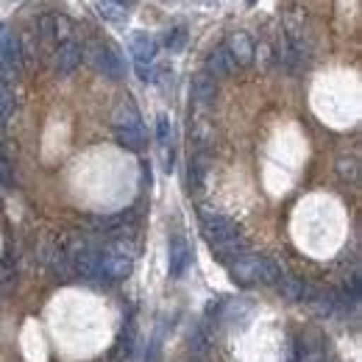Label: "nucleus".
<instances>
[{
	"label": "nucleus",
	"instance_id": "obj_15",
	"mask_svg": "<svg viewBox=\"0 0 362 362\" xmlns=\"http://www.w3.org/2000/svg\"><path fill=\"white\" fill-rule=\"evenodd\" d=\"M115 136H117V142H120L126 151H134V153H139V151L145 148V142H148L142 126H136V129H117Z\"/></svg>",
	"mask_w": 362,
	"mask_h": 362
},
{
	"label": "nucleus",
	"instance_id": "obj_5",
	"mask_svg": "<svg viewBox=\"0 0 362 362\" xmlns=\"http://www.w3.org/2000/svg\"><path fill=\"white\" fill-rule=\"evenodd\" d=\"M304 304H307L317 317H332L337 313V293L329 290V287H307Z\"/></svg>",
	"mask_w": 362,
	"mask_h": 362
},
{
	"label": "nucleus",
	"instance_id": "obj_12",
	"mask_svg": "<svg viewBox=\"0 0 362 362\" xmlns=\"http://www.w3.org/2000/svg\"><path fill=\"white\" fill-rule=\"evenodd\" d=\"M112 126H115V132H117V129H136V126H142V117H139L136 106L129 98L120 100L117 109L112 112Z\"/></svg>",
	"mask_w": 362,
	"mask_h": 362
},
{
	"label": "nucleus",
	"instance_id": "obj_11",
	"mask_svg": "<svg viewBox=\"0 0 362 362\" xmlns=\"http://www.w3.org/2000/svg\"><path fill=\"white\" fill-rule=\"evenodd\" d=\"M212 251H215V257L221 262L228 265V262H234V259H240V257L248 254V240L240 234V237H231V240H223V243H215Z\"/></svg>",
	"mask_w": 362,
	"mask_h": 362
},
{
	"label": "nucleus",
	"instance_id": "obj_17",
	"mask_svg": "<svg viewBox=\"0 0 362 362\" xmlns=\"http://www.w3.org/2000/svg\"><path fill=\"white\" fill-rule=\"evenodd\" d=\"M14 106H17V100H14V92L11 87H6L3 81H0V129L11 120V115H14Z\"/></svg>",
	"mask_w": 362,
	"mask_h": 362
},
{
	"label": "nucleus",
	"instance_id": "obj_1",
	"mask_svg": "<svg viewBox=\"0 0 362 362\" xmlns=\"http://www.w3.org/2000/svg\"><path fill=\"white\" fill-rule=\"evenodd\" d=\"M228 276H231L240 287H251V284H276L284 273H281V268H279L273 259L245 254V257L228 262Z\"/></svg>",
	"mask_w": 362,
	"mask_h": 362
},
{
	"label": "nucleus",
	"instance_id": "obj_23",
	"mask_svg": "<svg viewBox=\"0 0 362 362\" xmlns=\"http://www.w3.org/2000/svg\"><path fill=\"white\" fill-rule=\"evenodd\" d=\"M109 3H115V6H126L129 0H109Z\"/></svg>",
	"mask_w": 362,
	"mask_h": 362
},
{
	"label": "nucleus",
	"instance_id": "obj_14",
	"mask_svg": "<svg viewBox=\"0 0 362 362\" xmlns=\"http://www.w3.org/2000/svg\"><path fill=\"white\" fill-rule=\"evenodd\" d=\"M276 287H279V293H281V298H284L287 304H298V301H304L310 284L301 281V279H296V276H281V279L276 281Z\"/></svg>",
	"mask_w": 362,
	"mask_h": 362
},
{
	"label": "nucleus",
	"instance_id": "obj_9",
	"mask_svg": "<svg viewBox=\"0 0 362 362\" xmlns=\"http://www.w3.org/2000/svg\"><path fill=\"white\" fill-rule=\"evenodd\" d=\"M189 245H187V240L176 234V237H170V254H168V268H170V276L173 279H181L187 268H189Z\"/></svg>",
	"mask_w": 362,
	"mask_h": 362
},
{
	"label": "nucleus",
	"instance_id": "obj_24",
	"mask_svg": "<svg viewBox=\"0 0 362 362\" xmlns=\"http://www.w3.org/2000/svg\"><path fill=\"white\" fill-rule=\"evenodd\" d=\"M323 362H340V360H334V357H326Z\"/></svg>",
	"mask_w": 362,
	"mask_h": 362
},
{
	"label": "nucleus",
	"instance_id": "obj_8",
	"mask_svg": "<svg viewBox=\"0 0 362 362\" xmlns=\"http://www.w3.org/2000/svg\"><path fill=\"white\" fill-rule=\"evenodd\" d=\"M204 73H209L215 81H218V78H228V76L237 73V62L231 59V53H228L226 47L221 45L206 56V70H204Z\"/></svg>",
	"mask_w": 362,
	"mask_h": 362
},
{
	"label": "nucleus",
	"instance_id": "obj_7",
	"mask_svg": "<svg viewBox=\"0 0 362 362\" xmlns=\"http://www.w3.org/2000/svg\"><path fill=\"white\" fill-rule=\"evenodd\" d=\"M81 59H84V47L78 45L76 40H67V42H62L59 50H56V73H62V76H70L78 64H81Z\"/></svg>",
	"mask_w": 362,
	"mask_h": 362
},
{
	"label": "nucleus",
	"instance_id": "obj_22",
	"mask_svg": "<svg viewBox=\"0 0 362 362\" xmlns=\"http://www.w3.org/2000/svg\"><path fill=\"white\" fill-rule=\"evenodd\" d=\"M8 181H11V168H8L6 156L0 153V184H8Z\"/></svg>",
	"mask_w": 362,
	"mask_h": 362
},
{
	"label": "nucleus",
	"instance_id": "obj_25",
	"mask_svg": "<svg viewBox=\"0 0 362 362\" xmlns=\"http://www.w3.org/2000/svg\"><path fill=\"white\" fill-rule=\"evenodd\" d=\"M181 362H201V360H195V357H192V360H181Z\"/></svg>",
	"mask_w": 362,
	"mask_h": 362
},
{
	"label": "nucleus",
	"instance_id": "obj_21",
	"mask_svg": "<svg viewBox=\"0 0 362 362\" xmlns=\"http://www.w3.org/2000/svg\"><path fill=\"white\" fill-rule=\"evenodd\" d=\"M223 313V298H212L209 304H206V317L212 320V317H218Z\"/></svg>",
	"mask_w": 362,
	"mask_h": 362
},
{
	"label": "nucleus",
	"instance_id": "obj_2",
	"mask_svg": "<svg viewBox=\"0 0 362 362\" xmlns=\"http://www.w3.org/2000/svg\"><path fill=\"white\" fill-rule=\"evenodd\" d=\"M84 56L92 67L109 78V81H120L126 76V67H123V59H120V50L109 42H90L84 47Z\"/></svg>",
	"mask_w": 362,
	"mask_h": 362
},
{
	"label": "nucleus",
	"instance_id": "obj_13",
	"mask_svg": "<svg viewBox=\"0 0 362 362\" xmlns=\"http://www.w3.org/2000/svg\"><path fill=\"white\" fill-rule=\"evenodd\" d=\"M156 40L148 37V34H134L132 37V56H134V64H153L156 59Z\"/></svg>",
	"mask_w": 362,
	"mask_h": 362
},
{
	"label": "nucleus",
	"instance_id": "obj_10",
	"mask_svg": "<svg viewBox=\"0 0 362 362\" xmlns=\"http://www.w3.org/2000/svg\"><path fill=\"white\" fill-rule=\"evenodd\" d=\"M192 98L198 106H212L218 98V81L209 73H198L192 78Z\"/></svg>",
	"mask_w": 362,
	"mask_h": 362
},
{
	"label": "nucleus",
	"instance_id": "obj_6",
	"mask_svg": "<svg viewBox=\"0 0 362 362\" xmlns=\"http://www.w3.org/2000/svg\"><path fill=\"white\" fill-rule=\"evenodd\" d=\"M223 47L231 53V59L237 62V67H248V64L254 62V56H257V47H254L251 37H248L245 31H234Z\"/></svg>",
	"mask_w": 362,
	"mask_h": 362
},
{
	"label": "nucleus",
	"instance_id": "obj_19",
	"mask_svg": "<svg viewBox=\"0 0 362 362\" xmlns=\"http://www.w3.org/2000/svg\"><path fill=\"white\" fill-rule=\"evenodd\" d=\"M189 346H192V351L201 354V357L209 351V337H206V332H204L201 326H195V329L189 332Z\"/></svg>",
	"mask_w": 362,
	"mask_h": 362
},
{
	"label": "nucleus",
	"instance_id": "obj_20",
	"mask_svg": "<svg viewBox=\"0 0 362 362\" xmlns=\"http://www.w3.org/2000/svg\"><path fill=\"white\" fill-rule=\"evenodd\" d=\"M156 139H159V145H170V117L168 115H159L156 117Z\"/></svg>",
	"mask_w": 362,
	"mask_h": 362
},
{
	"label": "nucleus",
	"instance_id": "obj_18",
	"mask_svg": "<svg viewBox=\"0 0 362 362\" xmlns=\"http://www.w3.org/2000/svg\"><path fill=\"white\" fill-rule=\"evenodd\" d=\"M184 45H187V31H184V28H170V31L165 34V47H168L170 53L184 50Z\"/></svg>",
	"mask_w": 362,
	"mask_h": 362
},
{
	"label": "nucleus",
	"instance_id": "obj_4",
	"mask_svg": "<svg viewBox=\"0 0 362 362\" xmlns=\"http://www.w3.org/2000/svg\"><path fill=\"white\" fill-rule=\"evenodd\" d=\"M201 231L209 240V245L231 240V237H240V226L231 218L215 212V209H201Z\"/></svg>",
	"mask_w": 362,
	"mask_h": 362
},
{
	"label": "nucleus",
	"instance_id": "obj_3",
	"mask_svg": "<svg viewBox=\"0 0 362 362\" xmlns=\"http://www.w3.org/2000/svg\"><path fill=\"white\" fill-rule=\"evenodd\" d=\"M23 73V50H20V37L11 31H0V81L8 87L20 78Z\"/></svg>",
	"mask_w": 362,
	"mask_h": 362
},
{
	"label": "nucleus",
	"instance_id": "obj_16",
	"mask_svg": "<svg viewBox=\"0 0 362 362\" xmlns=\"http://www.w3.org/2000/svg\"><path fill=\"white\" fill-rule=\"evenodd\" d=\"M334 170H337V176L343 181L357 184L360 181V159L357 156H340L337 165H334Z\"/></svg>",
	"mask_w": 362,
	"mask_h": 362
}]
</instances>
